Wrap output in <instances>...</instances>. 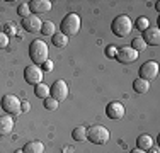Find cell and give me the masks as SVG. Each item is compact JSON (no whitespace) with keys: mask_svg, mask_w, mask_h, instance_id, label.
Returning <instances> with one entry per match:
<instances>
[{"mask_svg":"<svg viewBox=\"0 0 160 153\" xmlns=\"http://www.w3.org/2000/svg\"><path fill=\"white\" fill-rule=\"evenodd\" d=\"M14 131V119L12 116H0V136H7Z\"/></svg>","mask_w":160,"mask_h":153,"instance_id":"obj_14","label":"cell"},{"mask_svg":"<svg viewBox=\"0 0 160 153\" xmlns=\"http://www.w3.org/2000/svg\"><path fill=\"white\" fill-rule=\"evenodd\" d=\"M158 75V63L157 61H145V63L140 67V78L147 80V82H152L155 76Z\"/></svg>","mask_w":160,"mask_h":153,"instance_id":"obj_6","label":"cell"},{"mask_svg":"<svg viewBox=\"0 0 160 153\" xmlns=\"http://www.w3.org/2000/svg\"><path fill=\"white\" fill-rule=\"evenodd\" d=\"M49 92H51V89H49V85H46V83H38V85H34V94H36V97L39 99H46L49 97Z\"/></svg>","mask_w":160,"mask_h":153,"instance_id":"obj_18","label":"cell"},{"mask_svg":"<svg viewBox=\"0 0 160 153\" xmlns=\"http://www.w3.org/2000/svg\"><path fill=\"white\" fill-rule=\"evenodd\" d=\"M21 99L16 97V95L12 94H7L2 97V109L5 111L9 116H16V114H21Z\"/></svg>","mask_w":160,"mask_h":153,"instance_id":"obj_5","label":"cell"},{"mask_svg":"<svg viewBox=\"0 0 160 153\" xmlns=\"http://www.w3.org/2000/svg\"><path fill=\"white\" fill-rule=\"evenodd\" d=\"M109 138H111V133L102 124H94L87 128V140L92 141L94 145H106Z\"/></svg>","mask_w":160,"mask_h":153,"instance_id":"obj_2","label":"cell"},{"mask_svg":"<svg viewBox=\"0 0 160 153\" xmlns=\"http://www.w3.org/2000/svg\"><path fill=\"white\" fill-rule=\"evenodd\" d=\"M116 60L119 61V63L129 65V63H133V61L138 60V51H135V49H133L131 46H124V48L118 49V53H116Z\"/></svg>","mask_w":160,"mask_h":153,"instance_id":"obj_9","label":"cell"},{"mask_svg":"<svg viewBox=\"0 0 160 153\" xmlns=\"http://www.w3.org/2000/svg\"><path fill=\"white\" fill-rule=\"evenodd\" d=\"M133 89H135L136 94H147V92L150 90V82H147V80H143V78H136L135 82H133Z\"/></svg>","mask_w":160,"mask_h":153,"instance_id":"obj_17","label":"cell"},{"mask_svg":"<svg viewBox=\"0 0 160 153\" xmlns=\"http://www.w3.org/2000/svg\"><path fill=\"white\" fill-rule=\"evenodd\" d=\"M3 32L9 36V34H16L17 32V26L14 24V22H5L3 24Z\"/></svg>","mask_w":160,"mask_h":153,"instance_id":"obj_26","label":"cell"},{"mask_svg":"<svg viewBox=\"0 0 160 153\" xmlns=\"http://www.w3.org/2000/svg\"><path fill=\"white\" fill-rule=\"evenodd\" d=\"M41 26H43L41 17H38V15H34V14L28 15L26 19H22V27L28 31V32H39Z\"/></svg>","mask_w":160,"mask_h":153,"instance_id":"obj_10","label":"cell"},{"mask_svg":"<svg viewBox=\"0 0 160 153\" xmlns=\"http://www.w3.org/2000/svg\"><path fill=\"white\" fill-rule=\"evenodd\" d=\"M136 148L147 151V150H152L153 148V138L150 135H140L138 140H136Z\"/></svg>","mask_w":160,"mask_h":153,"instance_id":"obj_15","label":"cell"},{"mask_svg":"<svg viewBox=\"0 0 160 153\" xmlns=\"http://www.w3.org/2000/svg\"><path fill=\"white\" fill-rule=\"evenodd\" d=\"M29 9H31V14L34 15L44 14L51 10V2L49 0H31L29 2Z\"/></svg>","mask_w":160,"mask_h":153,"instance_id":"obj_13","label":"cell"},{"mask_svg":"<svg viewBox=\"0 0 160 153\" xmlns=\"http://www.w3.org/2000/svg\"><path fill=\"white\" fill-rule=\"evenodd\" d=\"M22 151L24 153H44V145L41 143V141L34 140V141L26 143L24 148H22Z\"/></svg>","mask_w":160,"mask_h":153,"instance_id":"obj_16","label":"cell"},{"mask_svg":"<svg viewBox=\"0 0 160 153\" xmlns=\"http://www.w3.org/2000/svg\"><path fill=\"white\" fill-rule=\"evenodd\" d=\"M48 55H49L48 44L44 43L43 39L31 41V44H29V58L32 60V65L41 67V65L48 60Z\"/></svg>","mask_w":160,"mask_h":153,"instance_id":"obj_1","label":"cell"},{"mask_svg":"<svg viewBox=\"0 0 160 153\" xmlns=\"http://www.w3.org/2000/svg\"><path fill=\"white\" fill-rule=\"evenodd\" d=\"M43 104H44V109H46V111H53V112H55V111L58 109V104H60V102L55 101L53 97H46Z\"/></svg>","mask_w":160,"mask_h":153,"instance_id":"obj_23","label":"cell"},{"mask_svg":"<svg viewBox=\"0 0 160 153\" xmlns=\"http://www.w3.org/2000/svg\"><path fill=\"white\" fill-rule=\"evenodd\" d=\"M7 44H9V36L3 31H0V49L7 48Z\"/></svg>","mask_w":160,"mask_h":153,"instance_id":"obj_27","label":"cell"},{"mask_svg":"<svg viewBox=\"0 0 160 153\" xmlns=\"http://www.w3.org/2000/svg\"><path fill=\"white\" fill-rule=\"evenodd\" d=\"M51 37H53V44L56 48H65L68 44V36H65L63 32H55Z\"/></svg>","mask_w":160,"mask_h":153,"instance_id":"obj_20","label":"cell"},{"mask_svg":"<svg viewBox=\"0 0 160 153\" xmlns=\"http://www.w3.org/2000/svg\"><path fill=\"white\" fill-rule=\"evenodd\" d=\"M24 80L31 85H38V83L43 82V70L38 65H29L24 70Z\"/></svg>","mask_w":160,"mask_h":153,"instance_id":"obj_7","label":"cell"},{"mask_svg":"<svg viewBox=\"0 0 160 153\" xmlns=\"http://www.w3.org/2000/svg\"><path fill=\"white\" fill-rule=\"evenodd\" d=\"M72 138H73L75 141H85L87 140V128L85 126H77V128H73Z\"/></svg>","mask_w":160,"mask_h":153,"instance_id":"obj_19","label":"cell"},{"mask_svg":"<svg viewBox=\"0 0 160 153\" xmlns=\"http://www.w3.org/2000/svg\"><path fill=\"white\" fill-rule=\"evenodd\" d=\"M152 153H158V150L157 148H152Z\"/></svg>","mask_w":160,"mask_h":153,"instance_id":"obj_32","label":"cell"},{"mask_svg":"<svg viewBox=\"0 0 160 153\" xmlns=\"http://www.w3.org/2000/svg\"><path fill=\"white\" fill-rule=\"evenodd\" d=\"M129 153H145L143 150H140V148H135V150H131Z\"/></svg>","mask_w":160,"mask_h":153,"instance_id":"obj_31","label":"cell"},{"mask_svg":"<svg viewBox=\"0 0 160 153\" xmlns=\"http://www.w3.org/2000/svg\"><path fill=\"white\" fill-rule=\"evenodd\" d=\"M31 109V104L29 102H21V112H28Z\"/></svg>","mask_w":160,"mask_h":153,"instance_id":"obj_30","label":"cell"},{"mask_svg":"<svg viewBox=\"0 0 160 153\" xmlns=\"http://www.w3.org/2000/svg\"><path fill=\"white\" fill-rule=\"evenodd\" d=\"M53 67H55V65H53V61L46 60L43 65H41V70H43V73H44V72H51V70H53Z\"/></svg>","mask_w":160,"mask_h":153,"instance_id":"obj_29","label":"cell"},{"mask_svg":"<svg viewBox=\"0 0 160 153\" xmlns=\"http://www.w3.org/2000/svg\"><path fill=\"white\" fill-rule=\"evenodd\" d=\"M131 48L135 49V51H145V49H147V43H145L142 37H135V39L131 41Z\"/></svg>","mask_w":160,"mask_h":153,"instance_id":"obj_22","label":"cell"},{"mask_svg":"<svg viewBox=\"0 0 160 153\" xmlns=\"http://www.w3.org/2000/svg\"><path fill=\"white\" fill-rule=\"evenodd\" d=\"M142 39L147 43V46H158L160 44V29L158 27H148L147 31H143V36Z\"/></svg>","mask_w":160,"mask_h":153,"instance_id":"obj_12","label":"cell"},{"mask_svg":"<svg viewBox=\"0 0 160 153\" xmlns=\"http://www.w3.org/2000/svg\"><path fill=\"white\" fill-rule=\"evenodd\" d=\"M55 22H51V21H44L43 22V26H41V32L44 34V36H53L55 34Z\"/></svg>","mask_w":160,"mask_h":153,"instance_id":"obj_21","label":"cell"},{"mask_svg":"<svg viewBox=\"0 0 160 153\" xmlns=\"http://www.w3.org/2000/svg\"><path fill=\"white\" fill-rule=\"evenodd\" d=\"M131 29H133V21L128 17V15H124V14L114 17V21H112V24H111L112 34H114V36H118V37L128 36V34L131 32Z\"/></svg>","mask_w":160,"mask_h":153,"instance_id":"obj_3","label":"cell"},{"mask_svg":"<svg viewBox=\"0 0 160 153\" xmlns=\"http://www.w3.org/2000/svg\"><path fill=\"white\" fill-rule=\"evenodd\" d=\"M51 92H49V97H53L55 101H65L68 97V85L63 82V80H56L51 87Z\"/></svg>","mask_w":160,"mask_h":153,"instance_id":"obj_8","label":"cell"},{"mask_svg":"<svg viewBox=\"0 0 160 153\" xmlns=\"http://www.w3.org/2000/svg\"><path fill=\"white\" fill-rule=\"evenodd\" d=\"M80 26H82V21L77 14H68L63 17L62 21V26H60V32H63L65 36H73L80 31Z\"/></svg>","mask_w":160,"mask_h":153,"instance_id":"obj_4","label":"cell"},{"mask_svg":"<svg viewBox=\"0 0 160 153\" xmlns=\"http://www.w3.org/2000/svg\"><path fill=\"white\" fill-rule=\"evenodd\" d=\"M116 53H118L116 46H108V48H106V56H108V58H116Z\"/></svg>","mask_w":160,"mask_h":153,"instance_id":"obj_28","label":"cell"},{"mask_svg":"<svg viewBox=\"0 0 160 153\" xmlns=\"http://www.w3.org/2000/svg\"><path fill=\"white\" fill-rule=\"evenodd\" d=\"M16 153H24V151H22V150H17V151H16Z\"/></svg>","mask_w":160,"mask_h":153,"instance_id":"obj_33","label":"cell"},{"mask_svg":"<svg viewBox=\"0 0 160 153\" xmlns=\"http://www.w3.org/2000/svg\"><path fill=\"white\" fill-rule=\"evenodd\" d=\"M148 27H150V21H148V17H138L136 19V29L138 31H147Z\"/></svg>","mask_w":160,"mask_h":153,"instance_id":"obj_24","label":"cell"},{"mask_svg":"<svg viewBox=\"0 0 160 153\" xmlns=\"http://www.w3.org/2000/svg\"><path fill=\"white\" fill-rule=\"evenodd\" d=\"M124 106L121 104V102H109L108 106H106V114H108V117H111V119H123L124 116Z\"/></svg>","mask_w":160,"mask_h":153,"instance_id":"obj_11","label":"cell"},{"mask_svg":"<svg viewBox=\"0 0 160 153\" xmlns=\"http://www.w3.org/2000/svg\"><path fill=\"white\" fill-rule=\"evenodd\" d=\"M17 14L21 15L22 19H26L28 15H31V9H29V3H21L17 7Z\"/></svg>","mask_w":160,"mask_h":153,"instance_id":"obj_25","label":"cell"}]
</instances>
